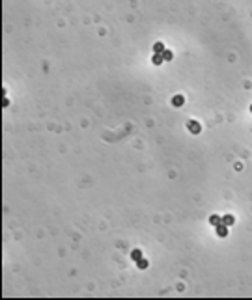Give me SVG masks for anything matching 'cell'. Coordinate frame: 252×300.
<instances>
[{
  "instance_id": "30bf717a",
  "label": "cell",
  "mask_w": 252,
  "mask_h": 300,
  "mask_svg": "<svg viewBox=\"0 0 252 300\" xmlns=\"http://www.w3.org/2000/svg\"><path fill=\"white\" fill-rule=\"evenodd\" d=\"M163 58H165V62H170V60L174 58V54H172V51H168V49H165V52H163Z\"/></svg>"
},
{
  "instance_id": "3957f363",
  "label": "cell",
  "mask_w": 252,
  "mask_h": 300,
  "mask_svg": "<svg viewBox=\"0 0 252 300\" xmlns=\"http://www.w3.org/2000/svg\"><path fill=\"white\" fill-rule=\"evenodd\" d=\"M183 104H185V97H183V95H174V97H172V106L179 108V106H183Z\"/></svg>"
},
{
  "instance_id": "8fae6325",
  "label": "cell",
  "mask_w": 252,
  "mask_h": 300,
  "mask_svg": "<svg viewBox=\"0 0 252 300\" xmlns=\"http://www.w3.org/2000/svg\"><path fill=\"white\" fill-rule=\"evenodd\" d=\"M6 106H10V99H8V97H4V108H6Z\"/></svg>"
},
{
  "instance_id": "8992f818",
  "label": "cell",
  "mask_w": 252,
  "mask_h": 300,
  "mask_svg": "<svg viewBox=\"0 0 252 300\" xmlns=\"http://www.w3.org/2000/svg\"><path fill=\"white\" fill-rule=\"evenodd\" d=\"M209 224H211V226H215V227H217V226H219V224H222V218H220V216H219V215H211V216H209Z\"/></svg>"
},
{
  "instance_id": "277c9868",
  "label": "cell",
  "mask_w": 252,
  "mask_h": 300,
  "mask_svg": "<svg viewBox=\"0 0 252 300\" xmlns=\"http://www.w3.org/2000/svg\"><path fill=\"white\" fill-rule=\"evenodd\" d=\"M222 224H226L228 227L234 226V224H235V216H234V215H226V216H222Z\"/></svg>"
},
{
  "instance_id": "7c38bea8",
  "label": "cell",
  "mask_w": 252,
  "mask_h": 300,
  "mask_svg": "<svg viewBox=\"0 0 252 300\" xmlns=\"http://www.w3.org/2000/svg\"><path fill=\"white\" fill-rule=\"evenodd\" d=\"M250 112H252V104H250Z\"/></svg>"
},
{
  "instance_id": "ba28073f",
  "label": "cell",
  "mask_w": 252,
  "mask_h": 300,
  "mask_svg": "<svg viewBox=\"0 0 252 300\" xmlns=\"http://www.w3.org/2000/svg\"><path fill=\"white\" fill-rule=\"evenodd\" d=\"M131 257H133V261L142 259V252H140V250H133V252H131Z\"/></svg>"
},
{
  "instance_id": "9c48e42d",
  "label": "cell",
  "mask_w": 252,
  "mask_h": 300,
  "mask_svg": "<svg viewBox=\"0 0 252 300\" xmlns=\"http://www.w3.org/2000/svg\"><path fill=\"white\" fill-rule=\"evenodd\" d=\"M136 265H138V268H140V270H144V268H148V265H149V263H148V259H144V257H142V259H138V261H136Z\"/></svg>"
},
{
  "instance_id": "7a4b0ae2",
  "label": "cell",
  "mask_w": 252,
  "mask_h": 300,
  "mask_svg": "<svg viewBox=\"0 0 252 300\" xmlns=\"http://www.w3.org/2000/svg\"><path fill=\"white\" fill-rule=\"evenodd\" d=\"M215 229H217V235H219L220 239L228 237V226H226V224H219V226H217Z\"/></svg>"
},
{
  "instance_id": "5b68a950",
  "label": "cell",
  "mask_w": 252,
  "mask_h": 300,
  "mask_svg": "<svg viewBox=\"0 0 252 300\" xmlns=\"http://www.w3.org/2000/svg\"><path fill=\"white\" fill-rule=\"evenodd\" d=\"M165 52V45L161 43V41H157L155 45H153V54H163Z\"/></svg>"
},
{
  "instance_id": "6da1fadb",
  "label": "cell",
  "mask_w": 252,
  "mask_h": 300,
  "mask_svg": "<svg viewBox=\"0 0 252 300\" xmlns=\"http://www.w3.org/2000/svg\"><path fill=\"white\" fill-rule=\"evenodd\" d=\"M187 127H189V131H191L192 134H200V131H202L200 123H198V121H194V120H189V121H187Z\"/></svg>"
},
{
  "instance_id": "52a82bcc",
  "label": "cell",
  "mask_w": 252,
  "mask_h": 300,
  "mask_svg": "<svg viewBox=\"0 0 252 300\" xmlns=\"http://www.w3.org/2000/svg\"><path fill=\"white\" fill-rule=\"evenodd\" d=\"M151 62H153V65H161L165 62V58H163V54H153L151 56Z\"/></svg>"
}]
</instances>
